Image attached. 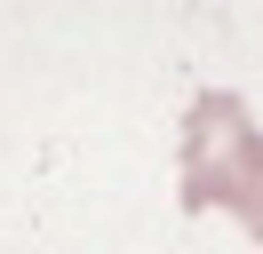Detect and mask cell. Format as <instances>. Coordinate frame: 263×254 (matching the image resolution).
Instances as JSON below:
<instances>
[{
	"label": "cell",
	"instance_id": "6da1fadb",
	"mask_svg": "<svg viewBox=\"0 0 263 254\" xmlns=\"http://www.w3.org/2000/svg\"><path fill=\"white\" fill-rule=\"evenodd\" d=\"M183 206L192 215L223 206L263 238V127L231 88L192 95L183 111Z\"/></svg>",
	"mask_w": 263,
	"mask_h": 254
}]
</instances>
